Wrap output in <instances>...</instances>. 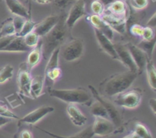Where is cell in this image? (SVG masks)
Instances as JSON below:
<instances>
[{
	"instance_id": "1",
	"label": "cell",
	"mask_w": 156,
	"mask_h": 138,
	"mask_svg": "<svg viewBox=\"0 0 156 138\" xmlns=\"http://www.w3.org/2000/svg\"><path fill=\"white\" fill-rule=\"evenodd\" d=\"M138 74L139 73L129 70L125 72L113 74L101 83V94L112 97L127 90L137 78Z\"/></svg>"
},
{
	"instance_id": "2",
	"label": "cell",
	"mask_w": 156,
	"mask_h": 138,
	"mask_svg": "<svg viewBox=\"0 0 156 138\" xmlns=\"http://www.w3.org/2000/svg\"><path fill=\"white\" fill-rule=\"evenodd\" d=\"M66 19L63 15L59 16V21L55 27L47 34L43 36L42 42V56L45 59L50 56L52 52L58 47H61L65 42L68 30Z\"/></svg>"
},
{
	"instance_id": "3",
	"label": "cell",
	"mask_w": 156,
	"mask_h": 138,
	"mask_svg": "<svg viewBox=\"0 0 156 138\" xmlns=\"http://www.w3.org/2000/svg\"><path fill=\"white\" fill-rule=\"evenodd\" d=\"M50 96L73 104H82L90 106L92 103V96L87 89L79 87L76 89H53L49 88Z\"/></svg>"
},
{
	"instance_id": "4",
	"label": "cell",
	"mask_w": 156,
	"mask_h": 138,
	"mask_svg": "<svg viewBox=\"0 0 156 138\" xmlns=\"http://www.w3.org/2000/svg\"><path fill=\"white\" fill-rule=\"evenodd\" d=\"M114 103L119 106L125 109H135L140 106L143 96V92L140 89H133L126 90L115 96Z\"/></svg>"
},
{
	"instance_id": "5",
	"label": "cell",
	"mask_w": 156,
	"mask_h": 138,
	"mask_svg": "<svg viewBox=\"0 0 156 138\" xmlns=\"http://www.w3.org/2000/svg\"><path fill=\"white\" fill-rule=\"evenodd\" d=\"M84 53V42L81 39H73L60 47L59 55L66 62H74L80 59Z\"/></svg>"
},
{
	"instance_id": "6",
	"label": "cell",
	"mask_w": 156,
	"mask_h": 138,
	"mask_svg": "<svg viewBox=\"0 0 156 138\" xmlns=\"http://www.w3.org/2000/svg\"><path fill=\"white\" fill-rule=\"evenodd\" d=\"M88 87L91 89V92L92 93L93 96L96 99V100L98 102H100L102 105L104 106V107L105 108V109L107 110V112L108 114V116H109L110 120H111L113 123L114 124L116 127H120L121 126L122 124V117L120 115V112L118 111V109L116 108V106L113 104L111 102H110L109 100L105 99L94 87L91 85H88Z\"/></svg>"
},
{
	"instance_id": "7",
	"label": "cell",
	"mask_w": 156,
	"mask_h": 138,
	"mask_svg": "<svg viewBox=\"0 0 156 138\" xmlns=\"http://www.w3.org/2000/svg\"><path fill=\"white\" fill-rule=\"evenodd\" d=\"M115 125L109 118L103 117H94V124L91 125V129L94 135L105 136L111 134L115 130Z\"/></svg>"
},
{
	"instance_id": "8",
	"label": "cell",
	"mask_w": 156,
	"mask_h": 138,
	"mask_svg": "<svg viewBox=\"0 0 156 138\" xmlns=\"http://www.w3.org/2000/svg\"><path fill=\"white\" fill-rule=\"evenodd\" d=\"M85 15V3L84 0H77L75 2L70 8L67 18H66V24L69 29L74 27L78 21Z\"/></svg>"
},
{
	"instance_id": "9",
	"label": "cell",
	"mask_w": 156,
	"mask_h": 138,
	"mask_svg": "<svg viewBox=\"0 0 156 138\" xmlns=\"http://www.w3.org/2000/svg\"><path fill=\"white\" fill-rule=\"evenodd\" d=\"M30 72L26 63H24L21 65L17 75V83L20 93L27 96H30V86L32 78Z\"/></svg>"
},
{
	"instance_id": "10",
	"label": "cell",
	"mask_w": 156,
	"mask_h": 138,
	"mask_svg": "<svg viewBox=\"0 0 156 138\" xmlns=\"http://www.w3.org/2000/svg\"><path fill=\"white\" fill-rule=\"evenodd\" d=\"M114 47L117 52L118 60L121 62L128 68L129 71H133V72L139 73L138 68L134 62L129 50L126 45L122 43H114Z\"/></svg>"
},
{
	"instance_id": "11",
	"label": "cell",
	"mask_w": 156,
	"mask_h": 138,
	"mask_svg": "<svg viewBox=\"0 0 156 138\" xmlns=\"http://www.w3.org/2000/svg\"><path fill=\"white\" fill-rule=\"evenodd\" d=\"M54 111V108L50 106H43L37 108L30 113L24 115L22 118L19 119L20 124H34L41 121L43 118Z\"/></svg>"
},
{
	"instance_id": "12",
	"label": "cell",
	"mask_w": 156,
	"mask_h": 138,
	"mask_svg": "<svg viewBox=\"0 0 156 138\" xmlns=\"http://www.w3.org/2000/svg\"><path fill=\"white\" fill-rule=\"evenodd\" d=\"M126 46L127 47L134 62L138 68L139 73H140V71H143L146 67V62H147V59H149L147 54L135 44L129 42V43L126 44Z\"/></svg>"
},
{
	"instance_id": "13",
	"label": "cell",
	"mask_w": 156,
	"mask_h": 138,
	"mask_svg": "<svg viewBox=\"0 0 156 138\" xmlns=\"http://www.w3.org/2000/svg\"><path fill=\"white\" fill-rule=\"evenodd\" d=\"M59 16L58 15H50L44 18L39 24H36L33 31L40 37H43L49 33L55 27L59 21Z\"/></svg>"
},
{
	"instance_id": "14",
	"label": "cell",
	"mask_w": 156,
	"mask_h": 138,
	"mask_svg": "<svg viewBox=\"0 0 156 138\" xmlns=\"http://www.w3.org/2000/svg\"><path fill=\"white\" fill-rule=\"evenodd\" d=\"M104 13L108 14L117 18L126 19L127 8H126V2L123 0H116L108 5V8L104 11Z\"/></svg>"
},
{
	"instance_id": "15",
	"label": "cell",
	"mask_w": 156,
	"mask_h": 138,
	"mask_svg": "<svg viewBox=\"0 0 156 138\" xmlns=\"http://www.w3.org/2000/svg\"><path fill=\"white\" fill-rule=\"evenodd\" d=\"M94 33H95L99 45L102 49V50L105 52L108 55H109L112 59L118 60L117 52H116L115 49L114 47V43L111 42V39H108L105 34H103L101 32L99 31L97 29H94Z\"/></svg>"
},
{
	"instance_id": "16",
	"label": "cell",
	"mask_w": 156,
	"mask_h": 138,
	"mask_svg": "<svg viewBox=\"0 0 156 138\" xmlns=\"http://www.w3.org/2000/svg\"><path fill=\"white\" fill-rule=\"evenodd\" d=\"M88 19L94 29H97L101 32L111 40L114 38V30L102 19L101 17L97 15H92L88 18Z\"/></svg>"
},
{
	"instance_id": "17",
	"label": "cell",
	"mask_w": 156,
	"mask_h": 138,
	"mask_svg": "<svg viewBox=\"0 0 156 138\" xmlns=\"http://www.w3.org/2000/svg\"><path fill=\"white\" fill-rule=\"evenodd\" d=\"M66 112L72 122L76 126L82 127V126L85 125L86 123V116L81 112L80 109H79L78 106H76V104L69 103L66 107Z\"/></svg>"
},
{
	"instance_id": "18",
	"label": "cell",
	"mask_w": 156,
	"mask_h": 138,
	"mask_svg": "<svg viewBox=\"0 0 156 138\" xmlns=\"http://www.w3.org/2000/svg\"><path fill=\"white\" fill-rule=\"evenodd\" d=\"M31 49L25 44L24 37L18 36L15 35L13 39L9 42V43L5 47L2 52H27Z\"/></svg>"
},
{
	"instance_id": "19",
	"label": "cell",
	"mask_w": 156,
	"mask_h": 138,
	"mask_svg": "<svg viewBox=\"0 0 156 138\" xmlns=\"http://www.w3.org/2000/svg\"><path fill=\"white\" fill-rule=\"evenodd\" d=\"M8 8L12 14L15 16H21L28 19L30 15L27 9L24 7V5L21 4L19 0H5Z\"/></svg>"
},
{
	"instance_id": "20",
	"label": "cell",
	"mask_w": 156,
	"mask_h": 138,
	"mask_svg": "<svg viewBox=\"0 0 156 138\" xmlns=\"http://www.w3.org/2000/svg\"><path fill=\"white\" fill-rule=\"evenodd\" d=\"M41 56H42V42L41 41L36 46L30 50V52L27 56L26 65L29 71H31L39 63L41 59Z\"/></svg>"
},
{
	"instance_id": "21",
	"label": "cell",
	"mask_w": 156,
	"mask_h": 138,
	"mask_svg": "<svg viewBox=\"0 0 156 138\" xmlns=\"http://www.w3.org/2000/svg\"><path fill=\"white\" fill-rule=\"evenodd\" d=\"M44 84V77L41 75H36L32 77L30 86V96L37 99L42 94Z\"/></svg>"
},
{
	"instance_id": "22",
	"label": "cell",
	"mask_w": 156,
	"mask_h": 138,
	"mask_svg": "<svg viewBox=\"0 0 156 138\" xmlns=\"http://www.w3.org/2000/svg\"><path fill=\"white\" fill-rule=\"evenodd\" d=\"M146 74H147V79L149 84L150 87L152 88L153 90H155L156 89V77H155V68L153 62H152V59H148L147 62L146 64Z\"/></svg>"
},
{
	"instance_id": "23",
	"label": "cell",
	"mask_w": 156,
	"mask_h": 138,
	"mask_svg": "<svg viewBox=\"0 0 156 138\" xmlns=\"http://www.w3.org/2000/svg\"><path fill=\"white\" fill-rule=\"evenodd\" d=\"M14 35H16V33H15V26L13 24V19L9 18L5 20L2 24L1 29H0V37L14 36Z\"/></svg>"
},
{
	"instance_id": "24",
	"label": "cell",
	"mask_w": 156,
	"mask_h": 138,
	"mask_svg": "<svg viewBox=\"0 0 156 138\" xmlns=\"http://www.w3.org/2000/svg\"><path fill=\"white\" fill-rule=\"evenodd\" d=\"M43 130L44 132L48 133V134H50V136H53V137H55V138H91L93 136H94V133H93V132H92L91 126L88 127L87 128H85V130H82V131H80L79 133H76V134L73 135V136H59V135L54 134V133H50V132L46 131V130Z\"/></svg>"
},
{
	"instance_id": "25",
	"label": "cell",
	"mask_w": 156,
	"mask_h": 138,
	"mask_svg": "<svg viewBox=\"0 0 156 138\" xmlns=\"http://www.w3.org/2000/svg\"><path fill=\"white\" fill-rule=\"evenodd\" d=\"M90 106H91V108H90L91 109V113L94 117H103V118H109L107 110L100 102L96 100L95 103H91Z\"/></svg>"
},
{
	"instance_id": "26",
	"label": "cell",
	"mask_w": 156,
	"mask_h": 138,
	"mask_svg": "<svg viewBox=\"0 0 156 138\" xmlns=\"http://www.w3.org/2000/svg\"><path fill=\"white\" fill-rule=\"evenodd\" d=\"M155 39H151V40H145L143 39L140 43L137 45V46L140 47L141 49H143L145 52L147 54L149 59H152V52H153L154 47H155Z\"/></svg>"
},
{
	"instance_id": "27",
	"label": "cell",
	"mask_w": 156,
	"mask_h": 138,
	"mask_svg": "<svg viewBox=\"0 0 156 138\" xmlns=\"http://www.w3.org/2000/svg\"><path fill=\"white\" fill-rule=\"evenodd\" d=\"M14 74V68L11 65H6L0 70V84L5 83L12 78Z\"/></svg>"
},
{
	"instance_id": "28",
	"label": "cell",
	"mask_w": 156,
	"mask_h": 138,
	"mask_svg": "<svg viewBox=\"0 0 156 138\" xmlns=\"http://www.w3.org/2000/svg\"><path fill=\"white\" fill-rule=\"evenodd\" d=\"M24 40L25 42L26 45L29 47V48L32 49L34 47L36 46L40 42V36H38L37 33H35L34 32L32 31L30 33H29L28 34L26 35L25 36H24Z\"/></svg>"
},
{
	"instance_id": "29",
	"label": "cell",
	"mask_w": 156,
	"mask_h": 138,
	"mask_svg": "<svg viewBox=\"0 0 156 138\" xmlns=\"http://www.w3.org/2000/svg\"><path fill=\"white\" fill-rule=\"evenodd\" d=\"M35 25H36V24H35L34 22H33L30 18L26 19L22 28L21 29L20 32L16 35V36H21V37H24V36H25L26 35L28 34L29 33L33 31L34 29Z\"/></svg>"
},
{
	"instance_id": "30",
	"label": "cell",
	"mask_w": 156,
	"mask_h": 138,
	"mask_svg": "<svg viewBox=\"0 0 156 138\" xmlns=\"http://www.w3.org/2000/svg\"><path fill=\"white\" fill-rule=\"evenodd\" d=\"M134 132L141 138H153L152 135L148 130L147 127L141 123H136L135 125Z\"/></svg>"
},
{
	"instance_id": "31",
	"label": "cell",
	"mask_w": 156,
	"mask_h": 138,
	"mask_svg": "<svg viewBox=\"0 0 156 138\" xmlns=\"http://www.w3.org/2000/svg\"><path fill=\"white\" fill-rule=\"evenodd\" d=\"M0 115H2V116L4 117L12 118H12L18 119V117L16 115H15V114L9 109L7 105L2 101H0Z\"/></svg>"
},
{
	"instance_id": "32",
	"label": "cell",
	"mask_w": 156,
	"mask_h": 138,
	"mask_svg": "<svg viewBox=\"0 0 156 138\" xmlns=\"http://www.w3.org/2000/svg\"><path fill=\"white\" fill-rule=\"evenodd\" d=\"M91 10H92L94 15H99V16H101L102 14L104 13V11H105V6L103 5L101 2L98 0H94L92 3H91Z\"/></svg>"
},
{
	"instance_id": "33",
	"label": "cell",
	"mask_w": 156,
	"mask_h": 138,
	"mask_svg": "<svg viewBox=\"0 0 156 138\" xmlns=\"http://www.w3.org/2000/svg\"><path fill=\"white\" fill-rule=\"evenodd\" d=\"M12 19H13V24L15 26V33L17 35L20 32L21 29L22 28L23 25L26 21V18L21 16H15V18H13Z\"/></svg>"
},
{
	"instance_id": "34",
	"label": "cell",
	"mask_w": 156,
	"mask_h": 138,
	"mask_svg": "<svg viewBox=\"0 0 156 138\" xmlns=\"http://www.w3.org/2000/svg\"><path fill=\"white\" fill-rule=\"evenodd\" d=\"M130 2L133 7L137 10L146 8L149 4L148 0H130Z\"/></svg>"
},
{
	"instance_id": "35",
	"label": "cell",
	"mask_w": 156,
	"mask_h": 138,
	"mask_svg": "<svg viewBox=\"0 0 156 138\" xmlns=\"http://www.w3.org/2000/svg\"><path fill=\"white\" fill-rule=\"evenodd\" d=\"M142 37H143V39H145V40H151V39H154V38H155V32H154L152 27H144Z\"/></svg>"
},
{
	"instance_id": "36",
	"label": "cell",
	"mask_w": 156,
	"mask_h": 138,
	"mask_svg": "<svg viewBox=\"0 0 156 138\" xmlns=\"http://www.w3.org/2000/svg\"><path fill=\"white\" fill-rule=\"evenodd\" d=\"M53 2L58 8L65 9L68 8L69 6L73 5V4L76 1L75 0H53Z\"/></svg>"
},
{
	"instance_id": "37",
	"label": "cell",
	"mask_w": 156,
	"mask_h": 138,
	"mask_svg": "<svg viewBox=\"0 0 156 138\" xmlns=\"http://www.w3.org/2000/svg\"><path fill=\"white\" fill-rule=\"evenodd\" d=\"M143 29H144V27H142L141 25L135 24H133V25L131 26L130 32L132 34L134 35V36L142 37V36H143Z\"/></svg>"
},
{
	"instance_id": "38",
	"label": "cell",
	"mask_w": 156,
	"mask_h": 138,
	"mask_svg": "<svg viewBox=\"0 0 156 138\" xmlns=\"http://www.w3.org/2000/svg\"><path fill=\"white\" fill-rule=\"evenodd\" d=\"M14 36H2L0 37V52L2 51L3 49L9 43L11 40L14 38Z\"/></svg>"
},
{
	"instance_id": "39",
	"label": "cell",
	"mask_w": 156,
	"mask_h": 138,
	"mask_svg": "<svg viewBox=\"0 0 156 138\" xmlns=\"http://www.w3.org/2000/svg\"><path fill=\"white\" fill-rule=\"evenodd\" d=\"M18 138H33V134L28 129H23L18 134Z\"/></svg>"
},
{
	"instance_id": "40",
	"label": "cell",
	"mask_w": 156,
	"mask_h": 138,
	"mask_svg": "<svg viewBox=\"0 0 156 138\" xmlns=\"http://www.w3.org/2000/svg\"><path fill=\"white\" fill-rule=\"evenodd\" d=\"M11 121H12V118H7V117H4L2 116V115H0V127L5 125L6 124L11 122Z\"/></svg>"
},
{
	"instance_id": "41",
	"label": "cell",
	"mask_w": 156,
	"mask_h": 138,
	"mask_svg": "<svg viewBox=\"0 0 156 138\" xmlns=\"http://www.w3.org/2000/svg\"><path fill=\"white\" fill-rule=\"evenodd\" d=\"M155 24H156V15L155 13L152 17H151L150 19H149V21L147 22V27H155Z\"/></svg>"
},
{
	"instance_id": "42",
	"label": "cell",
	"mask_w": 156,
	"mask_h": 138,
	"mask_svg": "<svg viewBox=\"0 0 156 138\" xmlns=\"http://www.w3.org/2000/svg\"><path fill=\"white\" fill-rule=\"evenodd\" d=\"M149 106H150V109H152V112L154 113V115L156 114V100L155 98H152L149 100Z\"/></svg>"
},
{
	"instance_id": "43",
	"label": "cell",
	"mask_w": 156,
	"mask_h": 138,
	"mask_svg": "<svg viewBox=\"0 0 156 138\" xmlns=\"http://www.w3.org/2000/svg\"><path fill=\"white\" fill-rule=\"evenodd\" d=\"M32 1L35 2L37 3H39V4L41 5H45L53 2V0H32Z\"/></svg>"
},
{
	"instance_id": "44",
	"label": "cell",
	"mask_w": 156,
	"mask_h": 138,
	"mask_svg": "<svg viewBox=\"0 0 156 138\" xmlns=\"http://www.w3.org/2000/svg\"><path fill=\"white\" fill-rule=\"evenodd\" d=\"M98 1H100L101 2L102 4H103V5L105 7V6L109 5L111 4V3L114 2L116 1V0H98Z\"/></svg>"
},
{
	"instance_id": "45",
	"label": "cell",
	"mask_w": 156,
	"mask_h": 138,
	"mask_svg": "<svg viewBox=\"0 0 156 138\" xmlns=\"http://www.w3.org/2000/svg\"><path fill=\"white\" fill-rule=\"evenodd\" d=\"M131 138H141L139 135H137L135 132H133V133H131Z\"/></svg>"
},
{
	"instance_id": "46",
	"label": "cell",
	"mask_w": 156,
	"mask_h": 138,
	"mask_svg": "<svg viewBox=\"0 0 156 138\" xmlns=\"http://www.w3.org/2000/svg\"><path fill=\"white\" fill-rule=\"evenodd\" d=\"M123 138H131V133H130V134H128L127 136H124V137H123Z\"/></svg>"
}]
</instances>
